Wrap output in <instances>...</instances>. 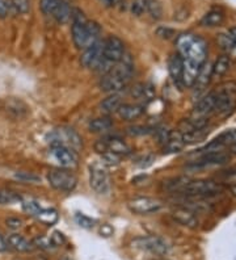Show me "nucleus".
Wrapping results in <instances>:
<instances>
[{
    "instance_id": "b1692460",
    "label": "nucleus",
    "mask_w": 236,
    "mask_h": 260,
    "mask_svg": "<svg viewBox=\"0 0 236 260\" xmlns=\"http://www.w3.org/2000/svg\"><path fill=\"white\" fill-rule=\"evenodd\" d=\"M230 64V57H228V55H222V57L218 58V59L215 60V63L211 66V74H213V76H215V78H219V76L224 75V74L228 71Z\"/></svg>"
},
{
    "instance_id": "6e6552de",
    "label": "nucleus",
    "mask_w": 236,
    "mask_h": 260,
    "mask_svg": "<svg viewBox=\"0 0 236 260\" xmlns=\"http://www.w3.org/2000/svg\"><path fill=\"white\" fill-rule=\"evenodd\" d=\"M132 244H134V247L147 251V252L154 255H165L170 251V246H168L167 242L160 237H155V235L136 239L132 242Z\"/></svg>"
},
{
    "instance_id": "37998d69",
    "label": "nucleus",
    "mask_w": 236,
    "mask_h": 260,
    "mask_svg": "<svg viewBox=\"0 0 236 260\" xmlns=\"http://www.w3.org/2000/svg\"><path fill=\"white\" fill-rule=\"evenodd\" d=\"M50 239L53 241V243L55 244V247L64 243V237H63L62 233H59V232H54L53 235L50 237Z\"/></svg>"
},
{
    "instance_id": "de8ad7c7",
    "label": "nucleus",
    "mask_w": 236,
    "mask_h": 260,
    "mask_svg": "<svg viewBox=\"0 0 236 260\" xmlns=\"http://www.w3.org/2000/svg\"><path fill=\"white\" fill-rule=\"evenodd\" d=\"M121 0H109V6H114V4H118Z\"/></svg>"
},
{
    "instance_id": "e433bc0d",
    "label": "nucleus",
    "mask_w": 236,
    "mask_h": 260,
    "mask_svg": "<svg viewBox=\"0 0 236 260\" xmlns=\"http://www.w3.org/2000/svg\"><path fill=\"white\" fill-rule=\"evenodd\" d=\"M11 8H15L19 13H26L29 11V0H11Z\"/></svg>"
},
{
    "instance_id": "4c0bfd02",
    "label": "nucleus",
    "mask_w": 236,
    "mask_h": 260,
    "mask_svg": "<svg viewBox=\"0 0 236 260\" xmlns=\"http://www.w3.org/2000/svg\"><path fill=\"white\" fill-rule=\"evenodd\" d=\"M75 221L79 226H82L84 229H92L94 225V221L91 219L89 217L84 216V214H76Z\"/></svg>"
},
{
    "instance_id": "0eeeda50",
    "label": "nucleus",
    "mask_w": 236,
    "mask_h": 260,
    "mask_svg": "<svg viewBox=\"0 0 236 260\" xmlns=\"http://www.w3.org/2000/svg\"><path fill=\"white\" fill-rule=\"evenodd\" d=\"M125 54V45L122 40L116 36L109 37L103 42V59L110 64L117 63Z\"/></svg>"
},
{
    "instance_id": "8fccbe9b",
    "label": "nucleus",
    "mask_w": 236,
    "mask_h": 260,
    "mask_svg": "<svg viewBox=\"0 0 236 260\" xmlns=\"http://www.w3.org/2000/svg\"><path fill=\"white\" fill-rule=\"evenodd\" d=\"M101 3H104L105 6H109V0H100Z\"/></svg>"
},
{
    "instance_id": "f3484780",
    "label": "nucleus",
    "mask_w": 236,
    "mask_h": 260,
    "mask_svg": "<svg viewBox=\"0 0 236 260\" xmlns=\"http://www.w3.org/2000/svg\"><path fill=\"white\" fill-rule=\"evenodd\" d=\"M105 143H107L108 151L113 152L116 155L122 156V155H129L131 152V149L125 141H122L118 137H110V138H107L105 140Z\"/></svg>"
},
{
    "instance_id": "dca6fc26",
    "label": "nucleus",
    "mask_w": 236,
    "mask_h": 260,
    "mask_svg": "<svg viewBox=\"0 0 236 260\" xmlns=\"http://www.w3.org/2000/svg\"><path fill=\"white\" fill-rule=\"evenodd\" d=\"M172 216L176 222H179L180 225L186 226V228L195 229L199 223L198 218H197V216L194 214V212H192L190 209H186V208H177V209L173 212Z\"/></svg>"
},
{
    "instance_id": "09e8293b",
    "label": "nucleus",
    "mask_w": 236,
    "mask_h": 260,
    "mask_svg": "<svg viewBox=\"0 0 236 260\" xmlns=\"http://www.w3.org/2000/svg\"><path fill=\"white\" fill-rule=\"evenodd\" d=\"M231 152H232V154H236V142L231 146Z\"/></svg>"
},
{
    "instance_id": "473e14b6",
    "label": "nucleus",
    "mask_w": 236,
    "mask_h": 260,
    "mask_svg": "<svg viewBox=\"0 0 236 260\" xmlns=\"http://www.w3.org/2000/svg\"><path fill=\"white\" fill-rule=\"evenodd\" d=\"M22 209L24 212L30 214L31 217H36L37 216V213L42 209L41 205L35 200H26V201H22Z\"/></svg>"
},
{
    "instance_id": "2eb2a0df",
    "label": "nucleus",
    "mask_w": 236,
    "mask_h": 260,
    "mask_svg": "<svg viewBox=\"0 0 236 260\" xmlns=\"http://www.w3.org/2000/svg\"><path fill=\"white\" fill-rule=\"evenodd\" d=\"M201 64H197L190 60H184L183 59V74H181V80L185 87H193L195 83V79L198 76L199 70H201Z\"/></svg>"
},
{
    "instance_id": "49530a36",
    "label": "nucleus",
    "mask_w": 236,
    "mask_h": 260,
    "mask_svg": "<svg viewBox=\"0 0 236 260\" xmlns=\"http://www.w3.org/2000/svg\"><path fill=\"white\" fill-rule=\"evenodd\" d=\"M228 35H230L231 37H232L233 40H235V41H236V28L231 29V30H230V33H228Z\"/></svg>"
},
{
    "instance_id": "f704fd0d",
    "label": "nucleus",
    "mask_w": 236,
    "mask_h": 260,
    "mask_svg": "<svg viewBox=\"0 0 236 260\" xmlns=\"http://www.w3.org/2000/svg\"><path fill=\"white\" fill-rule=\"evenodd\" d=\"M16 179L24 181V183H40L41 178L37 175L31 174V172H17L16 174Z\"/></svg>"
},
{
    "instance_id": "9b49d317",
    "label": "nucleus",
    "mask_w": 236,
    "mask_h": 260,
    "mask_svg": "<svg viewBox=\"0 0 236 260\" xmlns=\"http://www.w3.org/2000/svg\"><path fill=\"white\" fill-rule=\"evenodd\" d=\"M129 83V80L120 76L118 74L113 73V71H109V73L104 74L101 76L100 79V88L101 91L108 93H116L118 91H121L122 88H125L126 84Z\"/></svg>"
},
{
    "instance_id": "7ed1b4c3",
    "label": "nucleus",
    "mask_w": 236,
    "mask_h": 260,
    "mask_svg": "<svg viewBox=\"0 0 236 260\" xmlns=\"http://www.w3.org/2000/svg\"><path fill=\"white\" fill-rule=\"evenodd\" d=\"M215 98V113L228 114L236 107V84L224 83L213 91Z\"/></svg>"
},
{
    "instance_id": "a878e982",
    "label": "nucleus",
    "mask_w": 236,
    "mask_h": 260,
    "mask_svg": "<svg viewBox=\"0 0 236 260\" xmlns=\"http://www.w3.org/2000/svg\"><path fill=\"white\" fill-rule=\"evenodd\" d=\"M36 218H37L41 223H44V225L53 226L54 223L58 222L59 216H58V212L55 209H44V208H42V209L37 213Z\"/></svg>"
},
{
    "instance_id": "9d476101",
    "label": "nucleus",
    "mask_w": 236,
    "mask_h": 260,
    "mask_svg": "<svg viewBox=\"0 0 236 260\" xmlns=\"http://www.w3.org/2000/svg\"><path fill=\"white\" fill-rule=\"evenodd\" d=\"M161 201L152 199V197H138L127 203V208L134 214H150L161 209Z\"/></svg>"
},
{
    "instance_id": "a19ab883",
    "label": "nucleus",
    "mask_w": 236,
    "mask_h": 260,
    "mask_svg": "<svg viewBox=\"0 0 236 260\" xmlns=\"http://www.w3.org/2000/svg\"><path fill=\"white\" fill-rule=\"evenodd\" d=\"M11 11V2L8 0H0V19L8 16Z\"/></svg>"
},
{
    "instance_id": "7c9ffc66",
    "label": "nucleus",
    "mask_w": 236,
    "mask_h": 260,
    "mask_svg": "<svg viewBox=\"0 0 236 260\" xmlns=\"http://www.w3.org/2000/svg\"><path fill=\"white\" fill-rule=\"evenodd\" d=\"M218 41H219L220 46L227 50L230 54L236 55V41L231 37L228 33L227 35H220L219 38H218Z\"/></svg>"
},
{
    "instance_id": "c756f323",
    "label": "nucleus",
    "mask_w": 236,
    "mask_h": 260,
    "mask_svg": "<svg viewBox=\"0 0 236 260\" xmlns=\"http://www.w3.org/2000/svg\"><path fill=\"white\" fill-rule=\"evenodd\" d=\"M21 201V197L8 189H0V205H10Z\"/></svg>"
},
{
    "instance_id": "4468645a",
    "label": "nucleus",
    "mask_w": 236,
    "mask_h": 260,
    "mask_svg": "<svg viewBox=\"0 0 236 260\" xmlns=\"http://www.w3.org/2000/svg\"><path fill=\"white\" fill-rule=\"evenodd\" d=\"M230 159L228 154L224 151H211V152H204V155L195 160L190 167L193 168H206L213 167V166H219L226 163Z\"/></svg>"
},
{
    "instance_id": "a211bd4d",
    "label": "nucleus",
    "mask_w": 236,
    "mask_h": 260,
    "mask_svg": "<svg viewBox=\"0 0 236 260\" xmlns=\"http://www.w3.org/2000/svg\"><path fill=\"white\" fill-rule=\"evenodd\" d=\"M117 113L120 114V117L126 121L137 120L145 113V107L142 105H132V104H122L120 109L117 111Z\"/></svg>"
},
{
    "instance_id": "58836bf2",
    "label": "nucleus",
    "mask_w": 236,
    "mask_h": 260,
    "mask_svg": "<svg viewBox=\"0 0 236 260\" xmlns=\"http://www.w3.org/2000/svg\"><path fill=\"white\" fill-rule=\"evenodd\" d=\"M131 11L134 15H137V16H139V15H142L143 12H146V11H147V0H136V2L132 3Z\"/></svg>"
},
{
    "instance_id": "bb28decb",
    "label": "nucleus",
    "mask_w": 236,
    "mask_h": 260,
    "mask_svg": "<svg viewBox=\"0 0 236 260\" xmlns=\"http://www.w3.org/2000/svg\"><path fill=\"white\" fill-rule=\"evenodd\" d=\"M211 78H213V74H211V64L205 62V64L201 67V70H199L197 79H195L194 86H198L199 89L205 88V87L208 86L209 83H210Z\"/></svg>"
},
{
    "instance_id": "423d86ee",
    "label": "nucleus",
    "mask_w": 236,
    "mask_h": 260,
    "mask_svg": "<svg viewBox=\"0 0 236 260\" xmlns=\"http://www.w3.org/2000/svg\"><path fill=\"white\" fill-rule=\"evenodd\" d=\"M89 184H91L92 189L97 193L103 194L107 193L110 188V180L109 174H108L107 168L104 165L100 163H93L89 167Z\"/></svg>"
},
{
    "instance_id": "c03bdc74",
    "label": "nucleus",
    "mask_w": 236,
    "mask_h": 260,
    "mask_svg": "<svg viewBox=\"0 0 236 260\" xmlns=\"http://www.w3.org/2000/svg\"><path fill=\"white\" fill-rule=\"evenodd\" d=\"M130 133L131 134H146L147 133V129H146V127H141V126H134V127H130Z\"/></svg>"
},
{
    "instance_id": "f03ea898",
    "label": "nucleus",
    "mask_w": 236,
    "mask_h": 260,
    "mask_svg": "<svg viewBox=\"0 0 236 260\" xmlns=\"http://www.w3.org/2000/svg\"><path fill=\"white\" fill-rule=\"evenodd\" d=\"M177 54L184 60L204 66L208 57V45L204 38L193 33H183L176 40Z\"/></svg>"
},
{
    "instance_id": "c85d7f7f",
    "label": "nucleus",
    "mask_w": 236,
    "mask_h": 260,
    "mask_svg": "<svg viewBox=\"0 0 236 260\" xmlns=\"http://www.w3.org/2000/svg\"><path fill=\"white\" fill-rule=\"evenodd\" d=\"M132 96L139 100H151L154 98V88L147 84H139L132 89Z\"/></svg>"
},
{
    "instance_id": "412c9836",
    "label": "nucleus",
    "mask_w": 236,
    "mask_h": 260,
    "mask_svg": "<svg viewBox=\"0 0 236 260\" xmlns=\"http://www.w3.org/2000/svg\"><path fill=\"white\" fill-rule=\"evenodd\" d=\"M71 15H73V10H71L70 4L67 3L66 0H62L57 10H55V12L53 13V17L59 24H66V22L71 20Z\"/></svg>"
},
{
    "instance_id": "79ce46f5",
    "label": "nucleus",
    "mask_w": 236,
    "mask_h": 260,
    "mask_svg": "<svg viewBox=\"0 0 236 260\" xmlns=\"http://www.w3.org/2000/svg\"><path fill=\"white\" fill-rule=\"evenodd\" d=\"M7 226L10 229H12V230H17V229H20L22 226V221L20 218H16V217H11V218H8L6 221Z\"/></svg>"
},
{
    "instance_id": "5701e85b",
    "label": "nucleus",
    "mask_w": 236,
    "mask_h": 260,
    "mask_svg": "<svg viewBox=\"0 0 236 260\" xmlns=\"http://www.w3.org/2000/svg\"><path fill=\"white\" fill-rule=\"evenodd\" d=\"M168 70H170L171 76L173 80L180 82L181 80V74H183V58L179 54H175L170 58L168 62Z\"/></svg>"
},
{
    "instance_id": "3c124183",
    "label": "nucleus",
    "mask_w": 236,
    "mask_h": 260,
    "mask_svg": "<svg viewBox=\"0 0 236 260\" xmlns=\"http://www.w3.org/2000/svg\"><path fill=\"white\" fill-rule=\"evenodd\" d=\"M235 174H236V172H235Z\"/></svg>"
},
{
    "instance_id": "393cba45",
    "label": "nucleus",
    "mask_w": 236,
    "mask_h": 260,
    "mask_svg": "<svg viewBox=\"0 0 236 260\" xmlns=\"http://www.w3.org/2000/svg\"><path fill=\"white\" fill-rule=\"evenodd\" d=\"M224 20V15L222 11L213 10L208 12L201 20V25L204 26H218L220 25Z\"/></svg>"
},
{
    "instance_id": "c9c22d12",
    "label": "nucleus",
    "mask_w": 236,
    "mask_h": 260,
    "mask_svg": "<svg viewBox=\"0 0 236 260\" xmlns=\"http://www.w3.org/2000/svg\"><path fill=\"white\" fill-rule=\"evenodd\" d=\"M35 246L42 248V250H51L55 247V244L50 239V237H37L35 239Z\"/></svg>"
},
{
    "instance_id": "6ab92c4d",
    "label": "nucleus",
    "mask_w": 236,
    "mask_h": 260,
    "mask_svg": "<svg viewBox=\"0 0 236 260\" xmlns=\"http://www.w3.org/2000/svg\"><path fill=\"white\" fill-rule=\"evenodd\" d=\"M185 146L181 132H170L168 140L164 143L165 152H180Z\"/></svg>"
},
{
    "instance_id": "39448f33",
    "label": "nucleus",
    "mask_w": 236,
    "mask_h": 260,
    "mask_svg": "<svg viewBox=\"0 0 236 260\" xmlns=\"http://www.w3.org/2000/svg\"><path fill=\"white\" fill-rule=\"evenodd\" d=\"M47 180L54 189L60 190V192H71L75 189L76 183H78L75 175L67 170H60V168L49 172Z\"/></svg>"
},
{
    "instance_id": "4be33fe9",
    "label": "nucleus",
    "mask_w": 236,
    "mask_h": 260,
    "mask_svg": "<svg viewBox=\"0 0 236 260\" xmlns=\"http://www.w3.org/2000/svg\"><path fill=\"white\" fill-rule=\"evenodd\" d=\"M121 105H122L121 96L117 95V93H112V95L103 100V103L100 104V108L105 113H114V112L120 109Z\"/></svg>"
},
{
    "instance_id": "72a5a7b5",
    "label": "nucleus",
    "mask_w": 236,
    "mask_h": 260,
    "mask_svg": "<svg viewBox=\"0 0 236 260\" xmlns=\"http://www.w3.org/2000/svg\"><path fill=\"white\" fill-rule=\"evenodd\" d=\"M189 183V179L188 178H176V179H173V180L168 181L167 184H165V187H167V189L170 190H180L181 192V189H183L184 187H185L186 184Z\"/></svg>"
},
{
    "instance_id": "aec40b11",
    "label": "nucleus",
    "mask_w": 236,
    "mask_h": 260,
    "mask_svg": "<svg viewBox=\"0 0 236 260\" xmlns=\"http://www.w3.org/2000/svg\"><path fill=\"white\" fill-rule=\"evenodd\" d=\"M7 243L10 244V247H12L13 250L20 251V252H28V251H31L35 248V243H31L28 239L24 238L22 235L19 234L10 235Z\"/></svg>"
},
{
    "instance_id": "1a4fd4ad",
    "label": "nucleus",
    "mask_w": 236,
    "mask_h": 260,
    "mask_svg": "<svg viewBox=\"0 0 236 260\" xmlns=\"http://www.w3.org/2000/svg\"><path fill=\"white\" fill-rule=\"evenodd\" d=\"M51 154L63 168H71L78 165V152L71 147L59 145V143H53Z\"/></svg>"
},
{
    "instance_id": "2f4dec72",
    "label": "nucleus",
    "mask_w": 236,
    "mask_h": 260,
    "mask_svg": "<svg viewBox=\"0 0 236 260\" xmlns=\"http://www.w3.org/2000/svg\"><path fill=\"white\" fill-rule=\"evenodd\" d=\"M60 2H62V0H41V2H40V6H41V10L45 15H47V16H53V13L55 12V10L58 8Z\"/></svg>"
},
{
    "instance_id": "cd10ccee",
    "label": "nucleus",
    "mask_w": 236,
    "mask_h": 260,
    "mask_svg": "<svg viewBox=\"0 0 236 260\" xmlns=\"http://www.w3.org/2000/svg\"><path fill=\"white\" fill-rule=\"evenodd\" d=\"M113 126V121L110 120L109 117H98L94 118L89 122V129L91 132L98 133V132H107L110 127Z\"/></svg>"
},
{
    "instance_id": "f8f14e48",
    "label": "nucleus",
    "mask_w": 236,
    "mask_h": 260,
    "mask_svg": "<svg viewBox=\"0 0 236 260\" xmlns=\"http://www.w3.org/2000/svg\"><path fill=\"white\" fill-rule=\"evenodd\" d=\"M236 142V129H230L223 132L222 134L208 143L204 149L201 150L202 152H211V151H223L226 147L232 146Z\"/></svg>"
},
{
    "instance_id": "a18cd8bd",
    "label": "nucleus",
    "mask_w": 236,
    "mask_h": 260,
    "mask_svg": "<svg viewBox=\"0 0 236 260\" xmlns=\"http://www.w3.org/2000/svg\"><path fill=\"white\" fill-rule=\"evenodd\" d=\"M7 248H8V243H7V241L4 239L3 235L0 234V252H2V251H6Z\"/></svg>"
},
{
    "instance_id": "ddd939ff",
    "label": "nucleus",
    "mask_w": 236,
    "mask_h": 260,
    "mask_svg": "<svg viewBox=\"0 0 236 260\" xmlns=\"http://www.w3.org/2000/svg\"><path fill=\"white\" fill-rule=\"evenodd\" d=\"M103 60V42L97 41L91 45L82 54L80 62L87 69H97Z\"/></svg>"
},
{
    "instance_id": "20e7f679",
    "label": "nucleus",
    "mask_w": 236,
    "mask_h": 260,
    "mask_svg": "<svg viewBox=\"0 0 236 260\" xmlns=\"http://www.w3.org/2000/svg\"><path fill=\"white\" fill-rule=\"evenodd\" d=\"M223 187L213 180H189L188 184L181 189V193L190 197H208L220 193Z\"/></svg>"
},
{
    "instance_id": "ea45409f",
    "label": "nucleus",
    "mask_w": 236,
    "mask_h": 260,
    "mask_svg": "<svg viewBox=\"0 0 236 260\" xmlns=\"http://www.w3.org/2000/svg\"><path fill=\"white\" fill-rule=\"evenodd\" d=\"M147 12H150L152 16L156 17V19H159V17H160V13H161L159 3H157V2H155V0H147Z\"/></svg>"
},
{
    "instance_id": "f257e3e1",
    "label": "nucleus",
    "mask_w": 236,
    "mask_h": 260,
    "mask_svg": "<svg viewBox=\"0 0 236 260\" xmlns=\"http://www.w3.org/2000/svg\"><path fill=\"white\" fill-rule=\"evenodd\" d=\"M73 40L78 49H87L94 42L98 41V36L101 33V28L97 22L91 21L85 17L84 13L78 8H74L73 15Z\"/></svg>"
}]
</instances>
